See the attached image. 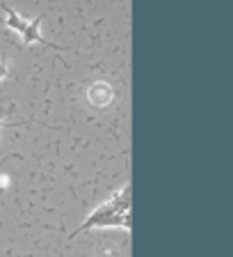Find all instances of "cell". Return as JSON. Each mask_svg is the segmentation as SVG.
<instances>
[{
	"label": "cell",
	"mask_w": 233,
	"mask_h": 257,
	"mask_svg": "<svg viewBox=\"0 0 233 257\" xmlns=\"http://www.w3.org/2000/svg\"><path fill=\"white\" fill-rule=\"evenodd\" d=\"M96 227H122L126 232L130 230V184H126L110 200L98 204L74 234L96 230Z\"/></svg>",
	"instance_id": "cell-1"
},
{
	"label": "cell",
	"mask_w": 233,
	"mask_h": 257,
	"mask_svg": "<svg viewBox=\"0 0 233 257\" xmlns=\"http://www.w3.org/2000/svg\"><path fill=\"white\" fill-rule=\"evenodd\" d=\"M42 21H44V14H42V16H37V19H30V26H28V28H26V32L21 35V37H23V46H30V44L39 42V44H44V46L60 48V46H55V44H50L48 39H44V37H42V32H39V28H42Z\"/></svg>",
	"instance_id": "cell-2"
},
{
	"label": "cell",
	"mask_w": 233,
	"mask_h": 257,
	"mask_svg": "<svg viewBox=\"0 0 233 257\" xmlns=\"http://www.w3.org/2000/svg\"><path fill=\"white\" fill-rule=\"evenodd\" d=\"M87 99H90L96 108H103L106 103H110V99H112V87L106 85V83H96V85L90 87Z\"/></svg>",
	"instance_id": "cell-3"
},
{
	"label": "cell",
	"mask_w": 233,
	"mask_h": 257,
	"mask_svg": "<svg viewBox=\"0 0 233 257\" xmlns=\"http://www.w3.org/2000/svg\"><path fill=\"white\" fill-rule=\"evenodd\" d=\"M2 10H5V26L10 28V30L18 32V35H23L26 32V28L30 26V19H23V16H18L12 7L2 5Z\"/></svg>",
	"instance_id": "cell-4"
},
{
	"label": "cell",
	"mask_w": 233,
	"mask_h": 257,
	"mask_svg": "<svg viewBox=\"0 0 233 257\" xmlns=\"http://www.w3.org/2000/svg\"><path fill=\"white\" fill-rule=\"evenodd\" d=\"M7 74H10V69H7V64H5V62H2V60H0V80L5 78V76H7Z\"/></svg>",
	"instance_id": "cell-5"
},
{
	"label": "cell",
	"mask_w": 233,
	"mask_h": 257,
	"mask_svg": "<svg viewBox=\"0 0 233 257\" xmlns=\"http://www.w3.org/2000/svg\"><path fill=\"white\" fill-rule=\"evenodd\" d=\"M5 126V108L0 106V128Z\"/></svg>",
	"instance_id": "cell-6"
}]
</instances>
